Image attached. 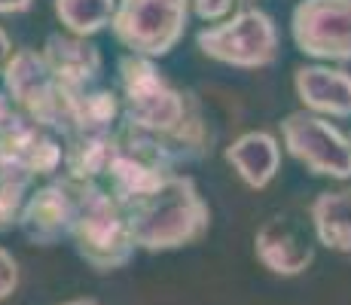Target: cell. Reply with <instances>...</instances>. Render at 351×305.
<instances>
[{
  "instance_id": "cell-13",
  "label": "cell",
  "mask_w": 351,
  "mask_h": 305,
  "mask_svg": "<svg viewBox=\"0 0 351 305\" xmlns=\"http://www.w3.org/2000/svg\"><path fill=\"white\" fill-rule=\"evenodd\" d=\"M293 92L302 110L324 119H351V73L342 67L302 64L293 71Z\"/></svg>"
},
{
  "instance_id": "cell-7",
  "label": "cell",
  "mask_w": 351,
  "mask_h": 305,
  "mask_svg": "<svg viewBox=\"0 0 351 305\" xmlns=\"http://www.w3.org/2000/svg\"><path fill=\"white\" fill-rule=\"evenodd\" d=\"M0 80H3V92L10 95V101L16 104V110L22 117L49 128L52 134H62L67 89H62L52 80L49 67L43 64L40 52L16 49L10 56V61H6Z\"/></svg>"
},
{
  "instance_id": "cell-17",
  "label": "cell",
  "mask_w": 351,
  "mask_h": 305,
  "mask_svg": "<svg viewBox=\"0 0 351 305\" xmlns=\"http://www.w3.org/2000/svg\"><path fill=\"white\" fill-rule=\"evenodd\" d=\"M52 10L67 34L95 37L110 25L117 0H52Z\"/></svg>"
},
{
  "instance_id": "cell-15",
  "label": "cell",
  "mask_w": 351,
  "mask_h": 305,
  "mask_svg": "<svg viewBox=\"0 0 351 305\" xmlns=\"http://www.w3.org/2000/svg\"><path fill=\"white\" fill-rule=\"evenodd\" d=\"M308 223L315 239L327 250L351 256V186L324 189L308 205Z\"/></svg>"
},
{
  "instance_id": "cell-6",
  "label": "cell",
  "mask_w": 351,
  "mask_h": 305,
  "mask_svg": "<svg viewBox=\"0 0 351 305\" xmlns=\"http://www.w3.org/2000/svg\"><path fill=\"white\" fill-rule=\"evenodd\" d=\"M281 144L318 178L351 180V138L330 119L293 110L281 119Z\"/></svg>"
},
{
  "instance_id": "cell-4",
  "label": "cell",
  "mask_w": 351,
  "mask_h": 305,
  "mask_svg": "<svg viewBox=\"0 0 351 305\" xmlns=\"http://www.w3.org/2000/svg\"><path fill=\"white\" fill-rule=\"evenodd\" d=\"M195 46L205 58L239 71H260L278 61V25L260 6H241L223 22H214L199 31Z\"/></svg>"
},
{
  "instance_id": "cell-3",
  "label": "cell",
  "mask_w": 351,
  "mask_h": 305,
  "mask_svg": "<svg viewBox=\"0 0 351 305\" xmlns=\"http://www.w3.org/2000/svg\"><path fill=\"white\" fill-rule=\"evenodd\" d=\"M71 241L80 260L95 272H119L138 250L125 208L107 193L104 183H80Z\"/></svg>"
},
{
  "instance_id": "cell-1",
  "label": "cell",
  "mask_w": 351,
  "mask_h": 305,
  "mask_svg": "<svg viewBox=\"0 0 351 305\" xmlns=\"http://www.w3.org/2000/svg\"><path fill=\"white\" fill-rule=\"evenodd\" d=\"M119 83H123V98H119L123 125L156 138L178 165L208 156L211 132L199 110V101L168 83L159 73L156 61L128 52L119 58Z\"/></svg>"
},
{
  "instance_id": "cell-22",
  "label": "cell",
  "mask_w": 351,
  "mask_h": 305,
  "mask_svg": "<svg viewBox=\"0 0 351 305\" xmlns=\"http://www.w3.org/2000/svg\"><path fill=\"white\" fill-rule=\"evenodd\" d=\"M12 40H10V34H6L3 28H0V73H3V67H6V61H10V56H12Z\"/></svg>"
},
{
  "instance_id": "cell-9",
  "label": "cell",
  "mask_w": 351,
  "mask_h": 305,
  "mask_svg": "<svg viewBox=\"0 0 351 305\" xmlns=\"http://www.w3.org/2000/svg\"><path fill=\"white\" fill-rule=\"evenodd\" d=\"M0 168L28 174L31 180L62 171V138L22 113L0 122Z\"/></svg>"
},
{
  "instance_id": "cell-20",
  "label": "cell",
  "mask_w": 351,
  "mask_h": 305,
  "mask_svg": "<svg viewBox=\"0 0 351 305\" xmlns=\"http://www.w3.org/2000/svg\"><path fill=\"white\" fill-rule=\"evenodd\" d=\"M19 281H22V269H19V260L10 254L6 247H0V302H6L12 293L19 290Z\"/></svg>"
},
{
  "instance_id": "cell-11",
  "label": "cell",
  "mask_w": 351,
  "mask_h": 305,
  "mask_svg": "<svg viewBox=\"0 0 351 305\" xmlns=\"http://www.w3.org/2000/svg\"><path fill=\"white\" fill-rule=\"evenodd\" d=\"M254 254L266 272L278 278H296L308 272V266L315 263V244L296 223L285 220V217H272L256 229Z\"/></svg>"
},
{
  "instance_id": "cell-21",
  "label": "cell",
  "mask_w": 351,
  "mask_h": 305,
  "mask_svg": "<svg viewBox=\"0 0 351 305\" xmlns=\"http://www.w3.org/2000/svg\"><path fill=\"white\" fill-rule=\"evenodd\" d=\"M34 6V0H0V19L6 16H22Z\"/></svg>"
},
{
  "instance_id": "cell-14",
  "label": "cell",
  "mask_w": 351,
  "mask_h": 305,
  "mask_svg": "<svg viewBox=\"0 0 351 305\" xmlns=\"http://www.w3.org/2000/svg\"><path fill=\"white\" fill-rule=\"evenodd\" d=\"M223 159L247 189H266L281 171V144L272 132L254 128L226 147Z\"/></svg>"
},
{
  "instance_id": "cell-16",
  "label": "cell",
  "mask_w": 351,
  "mask_h": 305,
  "mask_svg": "<svg viewBox=\"0 0 351 305\" xmlns=\"http://www.w3.org/2000/svg\"><path fill=\"white\" fill-rule=\"evenodd\" d=\"M113 150V132H77L62 138L64 178L77 183H101Z\"/></svg>"
},
{
  "instance_id": "cell-8",
  "label": "cell",
  "mask_w": 351,
  "mask_h": 305,
  "mask_svg": "<svg viewBox=\"0 0 351 305\" xmlns=\"http://www.w3.org/2000/svg\"><path fill=\"white\" fill-rule=\"evenodd\" d=\"M296 49L318 61H351V0H300L290 16Z\"/></svg>"
},
{
  "instance_id": "cell-23",
  "label": "cell",
  "mask_w": 351,
  "mask_h": 305,
  "mask_svg": "<svg viewBox=\"0 0 351 305\" xmlns=\"http://www.w3.org/2000/svg\"><path fill=\"white\" fill-rule=\"evenodd\" d=\"M62 305H101L98 300H89V296H80V300H67Z\"/></svg>"
},
{
  "instance_id": "cell-5",
  "label": "cell",
  "mask_w": 351,
  "mask_h": 305,
  "mask_svg": "<svg viewBox=\"0 0 351 305\" xmlns=\"http://www.w3.org/2000/svg\"><path fill=\"white\" fill-rule=\"evenodd\" d=\"M190 16V0H117L107 28L132 56L156 61L178 49Z\"/></svg>"
},
{
  "instance_id": "cell-19",
  "label": "cell",
  "mask_w": 351,
  "mask_h": 305,
  "mask_svg": "<svg viewBox=\"0 0 351 305\" xmlns=\"http://www.w3.org/2000/svg\"><path fill=\"white\" fill-rule=\"evenodd\" d=\"M239 0H190V12L202 22L214 25V22H223L226 16H232Z\"/></svg>"
},
{
  "instance_id": "cell-2",
  "label": "cell",
  "mask_w": 351,
  "mask_h": 305,
  "mask_svg": "<svg viewBox=\"0 0 351 305\" xmlns=\"http://www.w3.org/2000/svg\"><path fill=\"white\" fill-rule=\"evenodd\" d=\"M128 226L138 250L165 254L199 244L211 229V208L190 174L165 178L153 193L125 205Z\"/></svg>"
},
{
  "instance_id": "cell-12",
  "label": "cell",
  "mask_w": 351,
  "mask_h": 305,
  "mask_svg": "<svg viewBox=\"0 0 351 305\" xmlns=\"http://www.w3.org/2000/svg\"><path fill=\"white\" fill-rule=\"evenodd\" d=\"M40 58L62 89H89L98 83L104 67L101 49L92 43V37H77L67 31L46 37Z\"/></svg>"
},
{
  "instance_id": "cell-10",
  "label": "cell",
  "mask_w": 351,
  "mask_h": 305,
  "mask_svg": "<svg viewBox=\"0 0 351 305\" xmlns=\"http://www.w3.org/2000/svg\"><path fill=\"white\" fill-rule=\"evenodd\" d=\"M77 189L80 183L71 178H56L28 193V202L19 217V229L25 239L37 247H52V244L71 239V226L77 217Z\"/></svg>"
},
{
  "instance_id": "cell-24",
  "label": "cell",
  "mask_w": 351,
  "mask_h": 305,
  "mask_svg": "<svg viewBox=\"0 0 351 305\" xmlns=\"http://www.w3.org/2000/svg\"><path fill=\"white\" fill-rule=\"evenodd\" d=\"M241 6H254V0H239V10Z\"/></svg>"
},
{
  "instance_id": "cell-18",
  "label": "cell",
  "mask_w": 351,
  "mask_h": 305,
  "mask_svg": "<svg viewBox=\"0 0 351 305\" xmlns=\"http://www.w3.org/2000/svg\"><path fill=\"white\" fill-rule=\"evenodd\" d=\"M31 183L34 180L28 174L0 168V235L12 232V229L19 226V217H22L25 202H28Z\"/></svg>"
}]
</instances>
